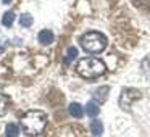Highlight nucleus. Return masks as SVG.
I'll return each mask as SVG.
<instances>
[{"mask_svg":"<svg viewBox=\"0 0 150 137\" xmlns=\"http://www.w3.org/2000/svg\"><path fill=\"white\" fill-rule=\"evenodd\" d=\"M76 71H78V74H81L86 79H94V78L105 74L107 66H105V63L102 60L94 58V56H86V58L79 60L78 66H76Z\"/></svg>","mask_w":150,"mask_h":137,"instance_id":"f257e3e1","label":"nucleus"},{"mask_svg":"<svg viewBox=\"0 0 150 137\" xmlns=\"http://www.w3.org/2000/svg\"><path fill=\"white\" fill-rule=\"evenodd\" d=\"M21 124L23 129L28 134H39L44 131L47 124V114L40 110H31L28 113H24V116L21 118Z\"/></svg>","mask_w":150,"mask_h":137,"instance_id":"f03ea898","label":"nucleus"},{"mask_svg":"<svg viewBox=\"0 0 150 137\" xmlns=\"http://www.w3.org/2000/svg\"><path fill=\"white\" fill-rule=\"evenodd\" d=\"M107 37L102 32L97 31H91V32H86L81 37V45L82 49L87 53H100L107 49Z\"/></svg>","mask_w":150,"mask_h":137,"instance_id":"7ed1b4c3","label":"nucleus"},{"mask_svg":"<svg viewBox=\"0 0 150 137\" xmlns=\"http://www.w3.org/2000/svg\"><path fill=\"white\" fill-rule=\"evenodd\" d=\"M142 97V92L139 90V89H123V92H121L120 95V107L123 108V110H129L131 105L134 103L136 100H139V98Z\"/></svg>","mask_w":150,"mask_h":137,"instance_id":"20e7f679","label":"nucleus"},{"mask_svg":"<svg viewBox=\"0 0 150 137\" xmlns=\"http://www.w3.org/2000/svg\"><path fill=\"white\" fill-rule=\"evenodd\" d=\"M108 92H110V87H108V85H102V87L95 89L92 97H94V100L97 102V103H103L108 98Z\"/></svg>","mask_w":150,"mask_h":137,"instance_id":"39448f33","label":"nucleus"},{"mask_svg":"<svg viewBox=\"0 0 150 137\" xmlns=\"http://www.w3.org/2000/svg\"><path fill=\"white\" fill-rule=\"evenodd\" d=\"M37 37H39V42L42 44V45H50V44L55 40V36H53V32L50 29H42Z\"/></svg>","mask_w":150,"mask_h":137,"instance_id":"423d86ee","label":"nucleus"},{"mask_svg":"<svg viewBox=\"0 0 150 137\" xmlns=\"http://www.w3.org/2000/svg\"><path fill=\"white\" fill-rule=\"evenodd\" d=\"M86 113H87V116L91 118H97L98 113H100V107H98L97 102H89L87 105H86Z\"/></svg>","mask_w":150,"mask_h":137,"instance_id":"0eeeda50","label":"nucleus"},{"mask_svg":"<svg viewBox=\"0 0 150 137\" xmlns=\"http://www.w3.org/2000/svg\"><path fill=\"white\" fill-rule=\"evenodd\" d=\"M69 114H71L73 118H82L84 116V110H82V107L78 102H73V103L69 105Z\"/></svg>","mask_w":150,"mask_h":137,"instance_id":"6e6552de","label":"nucleus"},{"mask_svg":"<svg viewBox=\"0 0 150 137\" xmlns=\"http://www.w3.org/2000/svg\"><path fill=\"white\" fill-rule=\"evenodd\" d=\"M91 132H92V136H102L103 134V124H102L100 119H92Z\"/></svg>","mask_w":150,"mask_h":137,"instance_id":"1a4fd4ad","label":"nucleus"},{"mask_svg":"<svg viewBox=\"0 0 150 137\" xmlns=\"http://www.w3.org/2000/svg\"><path fill=\"white\" fill-rule=\"evenodd\" d=\"M15 23V13L13 11H5L4 16H2V24L5 28H11Z\"/></svg>","mask_w":150,"mask_h":137,"instance_id":"9d476101","label":"nucleus"},{"mask_svg":"<svg viewBox=\"0 0 150 137\" xmlns=\"http://www.w3.org/2000/svg\"><path fill=\"white\" fill-rule=\"evenodd\" d=\"M33 23H34V18L31 16L29 13H23L20 16V26L21 28H31Z\"/></svg>","mask_w":150,"mask_h":137,"instance_id":"9b49d317","label":"nucleus"},{"mask_svg":"<svg viewBox=\"0 0 150 137\" xmlns=\"http://www.w3.org/2000/svg\"><path fill=\"white\" fill-rule=\"evenodd\" d=\"M5 136H7V137H16V136H20V127H18L16 124H13V123L7 124V127H5Z\"/></svg>","mask_w":150,"mask_h":137,"instance_id":"f8f14e48","label":"nucleus"},{"mask_svg":"<svg viewBox=\"0 0 150 137\" xmlns=\"http://www.w3.org/2000/svg\"><path fill=\"white\" fill-rule=\"evenodd\" d=\"M76 56H78V49H76V47H68V50H66V56H65V63L69 65Z\"/></svg>","mask_w":150,"mask_h":137,"instance_id":"ddd939ff","label":"nucleus"},{"mask_svg":"<svg viewBox=\"0 0 150 137\" xmlns=\"http://www.w3.org/2000/svg\"><path fill=\"white\" fill-rule=\"evenodd\" d=\"M7 105H8V100L0 94V116H4L7 113Z\"/></svg>","mask_w":150,"mask_h":137,"instance_id":"4468645a","label":"nucleus"},{"mask_svg":"<svg viewBox=\"0 0 150 137\" xmlns=\"http://www.w3.org/2000/svg\"><path fill=\"white\" fill-rule=\"evenodd\" d=\"M7 45H8V40H7V39H4V40H2V44H0V53L4 52L5 47H7Z\"/></svg>","mask_w":150,"mask_h":137,"instance_id":"2eb2a0df","label":"nucleus"},{"mask_svg":"<svg viewBox=\"0 0 150 137\" xmlns=\"http://www.w3.org/2000/svg\"><path fill=\"white\" fill-rule=\"evenodd\" d=\"M2 2H4L5 5H8V4H10V2H13V0H2Z\"/></svg>","mask_w":150,"mask_h":137,"instance_id":"dca6fc26","label":"nucleus"}]
</instances>
